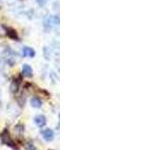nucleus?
I'll use <instances>...</instances> for the list:
<instances>
[{
	"label": "nucleus",
	"mask_w": 160,
	"mask_h": 150,
	"mask_svg": "<svg viewBox=\"0 0 160 150\" xmlns=\"http://www.w3.org/2000/svg\"><path fill=\"white\" fill-rule=\"evenodd\" d=\"M58 24H59V18L56 16H48L44 20V25L46 27H49V28L56 26V25H58Z\"/></svg>",
	"instance_id": "obj_2"
},
{
	"label": "nucleus",
	"mask_w": 160,
	"mask_h": 150,
	"mask_svg": "<svg viewBox=\"0 0 160 150\" xmlns=\"http://www.w3.org/2000/svg\"><path fill=\"white\" fill-rule=\"evenodd\" d=\"M42 136L43 138L46 140L47 142H50V141H52V140L54 139V132H53V130L51 129H45L44 131L42 132Z\"/></svg>",
	"instance_id": "obj_4"
},
{
	"label": "nucleus",
	"mask_w": 160,
	"mask_h": 150,
	"mask_svg": "<svg viewBox=\"0 0 160 150\" xmlns=\"http://www.w3.org/2000/svg\"><path fill=\"white\" fill-rule=\"evenodd\" d=\"M1 140H2V142L5 144V145H7V146H10L11 148H14V149H16V146H15V144H14V141L13 140L10 138V135L8 133L7 130H5V131H3V133L1 134Z\"/></svg>",
	"instance_id": "obj_1"
},
{
	"label": "nucleus",
	"mask_w": 160,
	"mask_h": 150,
	"mask_svg": "<svg viewBox=\"0 0 160 150\" xmlns=\"http://www.w3.org/2000/svg\"><path fill=\"white\" fill-rule=\"evenodd\" d=\"M30 103H31V106L35 107V108H39L42 106V101L41 99L38 97H32L31 100H30Z\"/></svg>",
	"instance_id": "obj_7"
},
{
	"label": "nucleus",
	"mask_w": 160,
	"mask_h": 150,
	"mask_svg": "<svg viewBox=\"0 0 160 150\" xmlns=\"http://www.w3.org/2000/svg\"><path fill=\"white\" fill-rule=\"evenodd\" d=\"M32 68L29 66L28 64H24L22 66V73L24 76L26 77H31L32 76Z\"/></svg>",
	"instance_id": "obj_5"
},
{
	"label": "nucleus",
	"mask_w": 160,
	"mask_h": 150,
	"mask_svg": "<svg viewBox=\"0 0 160 150\" xmlns=\"http://www.w3.org/2000/svg\"><path fill=\"white\" fill-rule=\"evenodd\" d=\"M34 123L37 125L38 127H43L45 124H46V117L42 114L36 115L34 117Z\"/></svg>",
	"instance_id": "obj_3"
},
{
	"label": "nucleus",
	"mask_w": 160,
	"mask_h": 150,
	"mask_svg": "<svg viewBox=\"0 0 160 150\" xmlns=\"http://www.w3.org/2000/svg\"><path fill=\"white\" fill-rule=\"evenodd\" d=\"M26 149H27V150H35L33 143L29 141V142H28V143L26 144Z\"/></svg>",
	"instance_id": "obj_8"
},
{
	"label": "nucleus",
	"mask_w": 160,
	"mask_h": 150,
	"mask_svg": "<svg viewBox=\"0 0 160 150\" xmlns=\"http://www.w3.org/2000/svg\"><path fill=\"white\" fill-rule=\"evenodd\" d=\"M22 54L23 56H27V57H34L35 51L30 47H23L22 49Z\"/></svg>",
	"instance_id": "obj_6"
}]
</instances>
